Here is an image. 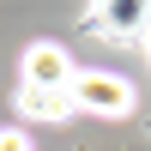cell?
<instances>
[{"label":"cell","mask_w":151,"mask_h":151,"mask_svg":"<svg viewBox=\"0 0 151 151\" xmlns=\"http://www.w3.org/2000/svg\"><path fill=\"white\" fill-rule=\"evenodd\" d=\"M91 24L109 36H139V30H151V6L145 0H115V6H97Z\"/></svg>","instance_id":"3957f363"},{"label":"cell","mask_w":151,"mask_h":151,"mask_svg":"<svg viewBox=\"0 0 151 151\" xmlns=\"http://www.w3.org/2000/svg\"><path fill=\"white\" fill-rule=\"evenodd\" d=\"M18 109L30 121H67L73 115V91H24L18 85Z\"/></svg>","instance_id":"277c9868"},{"label":"cell","mask_w":151,"mask_h":151,"mask_svg":"<svg viewBox=\"0 0 151 151\" xmlns=\"http://www.w3.org/2000/svg\"><path fill=\"white\" fill-rule=\"evenodd\" d=\"M0 151H30V139H24L18 127H0Z\"/></svg>","instance_id":"5b68a950"},{"label":"cell","mask_w":151,"mask_h":151,"mask_svg":"<svg viewBox=\"0 0 151 151\" xmlns=\"http://www.w3.org/2000/svg\"><path fill=\"white\" fill-rule=\"evenodd\" d=\"M73 109L103 115V121H121V115H133V85L121 79V73H79V79H73Z\"/></svg>","instance_id":"6da1fadb"},{"label":"cell","mask_w":151,"mask_h":151,"mask_svg":"<svg viewBox=\"0 0 151 151\" xmlns=\"http://www.w3.org/2000/svg\"><path fill=\"white\" fill-rule=\"evenodd\" d=\"M79 67L60 42H30L24 48V91H73Z\"/></svg>","instance_id":"7a4b0ae2"}]
</instances>
